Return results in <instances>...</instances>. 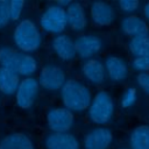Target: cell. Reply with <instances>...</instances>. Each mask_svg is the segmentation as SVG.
I'll return each mask as SVG.
<instances>
[{"instance_id": "6da1fadb", "label": "cell", "mask_w": 149, "mask_h": 149, "mask_svg": "<svg viewBox=\"0 0 149 149\" xmlns=\"http://www.w3.org/2000/svg\"><path fill=\"white\" fill-rule=\"evenodd\" d=\"M64 107L71 112H81L90 107L92 94L90 88L77 79H68L61 88Z\"/></svg>"}, {"instance_id": "7a4b0ae2", "label": "cell", "mask_w": 149, "mask_h": 149, "mask_svg": "<svg viewBox=\"0 0 149 149\" xmlns=\"http://www.w3.org/2000/svg\"><path fill=\"white\" fill-rule=\"evenodd\" d=\"M14 42L16 47L23 52H31L41 45V33L36 24L29 20H22L14 29Z\"/></svg>"}, {"instance_id": "3957f363", "label": "cell", "mask_w": 149, "mask_h": 149, "mask_svg": "<svg viewBox=\"0 0 149 149\" xmlns=\"http://www.w3.org/2000/svg\"><path fill=\"white\" fill-rule=\"evenodd\" d=\"M88 109V118L93 123L105 125L111 121L114 114V101L106 91H99L93 97Z\"/></svg>"}, {"instance_id": "277c9868", "label": "cell", "mask_w": 149, "mask_h": 149, "mask_svg": "<svg viewBox=\"0 0 149 149\" xmlns=\"http://www.w3.org/2000/svg\"><path fill=\"white\" fill-rule=\"evenodd\" d=\"M40 26L47 33L61 35L68 26L65 8H62L56 3L47 7L41 15Z\"/></svg>"}, {"instance_id": "5b68a950", "label": "cell", "mask_w": 149, "mask_h": 149, "mask_svg": "<svg viewBox=\"0 0 149 149\" xmlns=\"http://www.w3.org/2000/svg\"><path fill=\"white\" fill-rule=\"evenodd\" d=\"M47 125L52 133H68L73 126V114L65 107H55L47 113Z\"/></svg>"}, {"instance_id": "8992f818", "label": "cell", "mask_w": 149, "mask_h": 149, "mask_svg": "<svg viewBox=\"0 0 149 149\" xmlns=\"http://www.w3.org/2000/svg\"><path fill=\"white\" fill-rule=\"evenodd\" d=\"M38 87H40V84L35 78L27 77L22 79L15 93L16 105L22 109L30 108L37 98Z\"/></svg>"}, {"instance_id": "52a82bcc", "label": "cell", "mask_w": 149, "mask_h": 149, "mask_svg": "<svg viewBox=\"0 0 149 149\" xmlns=\"http://www.w3.org/2000/svg\"><path fill=\"white\" fill-rule=\"evenodd\" d=\"M65 72L56 65H47L41 70L38 84L48 91H57L65 83Z\"/></svg>"}, {"instance_id": "ba28073f", "label": "cell", "mask_w": 149, "mask_h": 149, "mask_svg": "<svg viewBox=\"0 0 149 149\" xmlns=\"http://www.w3.org/2000/svg\"><path fill=\"white\" fill-rule=\"evenodd\" d=\"M113 141V133L107 127H97L84 139L85 149H108Z\"/></svg>"}, {"instance_id": "9c48e42d", "label": "cell", "mask_w": 149, "mask_h": 149, "mask_svg": "<svg viewBox=\"0 0 149 149\" xmlns=\"http://www.w3.org/2000/svg\"><path fill=\"white\" fill-rule=\"evenodd\" d=\"M102 48V41L95 35H80L74 40L76 54L81 58H91Z\"/></svg>"}, {"instance_id": "30bf717a", "label": "cell", "mask_w": 149, "mask_h": 149, "mask_svg": "<svg viewBox=\"0 0 149 149\" xmlns=\"http://www.w3.org/2000/svg\"><path fill=\"white\" fill-rule=\"evenodd\" d=\"M45 149H79L78 139L71 133H50L44 139Z\"/></svg>"}, {"instance_id": "8fae6325", "label": "cell", "mask_w": 149, "mask_h": 149, "mask_svg": "<svg viewBox=\"0 0 149 149\" xmlns=\"http://www.w3.org/2000/svg\"><path fill=\"white\" fill-rule=\"evenodd\" d=\"M90 16L94 24L105 27L112 24L115 13L109 3L105 1H94L90 7Z\"/></svg>"}, {"instance_id": "7c38bea8", "label": "cell", "mask_w": 149, "mask_h": 149, "mask_svg": "<svg viewBox=\"0 0 149 149\" xmlns=\"http://www.w3.org/2000/svg\"><path fill=\"white\" fill-rule=\"evenodd\" d=\"M51 47L54 52L62 59V61H71L76 57V49H74V41L65 34L57 35L52 38Z\"/></svg>"}, {"instance_id": "4fadbf2b", "label": "cell", "mask_w": 149, "mask_h": 149, "mask_svg": "<svg viewBox=\"0 0 149 149\" xmlns=\"http://www.w3.org/2000/svg\"><path fill=\"white\" fill-rule=\"evenodd\" d=\"M121 29L125 35L135 37H143L149 35V26L137 15H128L121 22Z\"/></svg>"}, {"instance_id": "5bb4252c", "label": "cell", "mask_w": 149, "mask_h": 149, "mask_svg": "<svg viewBox=\"0 0 149 149\" xmlns=\"http://www.w3.org/2000/svg\"><path fill=\"white\" fill-rule=\"evenodd\" d=\"M105 70L108 77L114 81H121L128 76V66L123 58L109 55L105 61Z\"/></svg>"}, {"instance_id": "9a60e30c", "label": "cell", "mask_w": 149, "mask_h": 149, "mask_svg": "<svg viewBox=\"0 0 149 149\" xmlns=\"http://www.w3.org/2000/svg\"><path fill=\"white\" fill-rule=\"evenodd\" d=\"M65 13H66L68 24L71 27L72 30L80 31L86 27L87 24L86 13L84 7L79 2H70V5L65 8Z\"/></svg>"}, {"instance_id": "2e32d148", "label": "cell", "mask_w": 149, "mask_h": 149, "mask_svg": "<svg viewBox=\"0 0 149 149\" xmlns=\"http://www.w3.org/2000/svg\"><path fill=\"white\" fill-rule=\"evenodd\" d=\"M81 72L84 74V77L95 84V85H99L104 81L105 79V74H106V70H105V65L95 59V58H90L87 59L83 65H81Z\"/></svg>"}, {"instance_id": "e0dca14e", "label": "cell", "mask_w": 149, "mask_h": 149, "mask_svg": "<svg viewBox=\"0 0 149 149\" xmlns=\"http://www.w3.org/2000/svg\"><path fill=\"white\" fill-rule=\"evenodd\" d=\"M0 149H35L31 140L23 133H12L0 142Z\"/></svg>"}, {"instance_id": "ac0fdd59", "label": "cell", "mask_w": 149, "mask_h": 149, "mask_svg": "<svg viewBox=\"0 0 149 149\" xmlns=\"http://www.w3.org/2000/svg\"><path fill=\"white\" fill-rule=\"evenodd\" d=\"M19 74L0 66V92L5 95L15 94L20 84Z\"/></svg>"}, {"instance_id": "d6986e66", "label": "cell", "mask_w": 149, "mask_h": 149, "mask_svg": "<svg viewBox=\"0 0 149 149\" xmlns=\"http://www.w3.org/2000/svg\"><path fill=\"white\" fill-rule=\"evenodd\" d=\"M22 54L10 47H2L0 49V65L17 73Z\"/></svg>"}, {"instance_id": "ffe728a7", "label": "cell", "mask_w": 149, "mask_h": 149, "mask_svg": "<svg viewBox=\"0 0 149 149\" xmlns=\"http://www.w3.org/2000/svg\"><path fill=\"white\" fill-rule=\"evenodd\" d=\"M129 149H149V126L140 125L129 135Z\"/></svg>"}, {"instance_id": "44dd1931", "label": "cell", "mask_w": 149, "mask_h": 149, "mask_svg": "<svg viewBox=\"0 0 149 149\" xmlns=\"http://www.w3.org/2000/svg\"><path fill=\"white\" fill-rule=\"evenodd\" d=\"M128 49L130 54L135 57L149 56V35L130 38L128 42Z\"/></svg>"}, {"instance_id": "7402d4cb", "label": "cell", "mask_w": 149, "mask_h": 149, "mask_svg": "<svg viewBox=\"0 0 149 149\" xmlns=\"http://www.w3.org/2000/svg\"><path fill=\"white\" fill-rule=\"evenodd\" d=\"M37 70V62L36 59L28 55V54H22L21 57V62H20V66L17 70V74L19 76H23V77H30L33 73H35V71Z\"/></svg>"}, {"instance_id": "603a6c76", "label": "cell", "mask_w": 149, "mask_h": 149, "mask_svg": "<svg viewBox=\"0 0 149 149\" xmlns=\"http://www.w3.org/2000/svg\"><path fill=\"white\" fill-rule=\"evenodd\" d=\"M136 100H137V91H136V88L135 87H128L123 92L120 102H121V106L123 108H129L136 102Z\"/></svg>"}, {"instance_id": "cb8c5ba5", "label": "cell", "mask_w": 149, "mask_h": 149, "mask_svg": "<svg viewBox=\"0 0 149 149\" xmlns=\"http://www.w3.org/2000/svg\"><path fill=\"white\" fill-rule=\"evenodd\" d=\"M132 66L140 73H149V56L135 57L132 62Z\"/></svg>"}, {"instance_id": "d4e9b609", "label": "cell", "mask_w": 149, "mask_h": 149, "mask_svg": "<svg viewBox=\"0 0 149 149\" xmlns=\"http://www.w3.org/2000/svg\"><path fill=\"white\" fill-rule=\"evenodd\" d=\"M24 7L23 0H12L9 1V17L13 21H16L20 19L22 9Z\"/></svg>"}, {"instance_id": "484cf974", "label": "cell", "mask_w": 149, "mask_h": 149, "mask_svg": "<svg viewBox=\"0 0 149 149\" xmlns=\"http://www.w3.org/2000/svg\"><path fill=\"white\" fill-rule=\"evenodd\" d=\"M9 20V1L0 0V28L7 26Z\"/></svg>"}, {"instance_id": "4316f807", "label": "cell", "mask_w": 149, "mask_h": 149, "mask_svg": "<svg viewBox=\"0 0 149 149\" xmlns=\"http://www.w3.org/2000/svg\"><path fill=\"white\" fill-rule=\"evenodd\" d=\"M140 1L139 0H120L119 1V7L123 12H134L139 8Z\"/></svg>"}, {"instance_id": "83f0119b", "label": "cell", "mask_w": 149, "mask_h": 149, "mask_svg": "<svg viewBox=\"0 0 149 149\" xmlns=\"http://www.w3.org/2000/svg\"><path fill=\"white\" fill-rule=\"evenodd\" d=\"M136 81L142 91L149 95V73H139L136 77Z\"/></svg>"}, {"instance_id": "f1b7e54d", "label": "cell", "mask_w": 149, "mask_h": 149, "mask_svg": "<svg viewBox=\"0 0 149 149\" xmlns=\"http://www.w3.org/2000/svg\"><path fill=\"white\" fill-rule=\"evenodd\" d=\"M143 13H144V16H146V19L149 21V2L144 5V8H143Z\"/></svg>"}, {"instance_id": "f546056e", "label": "cell", "mask_w": 149, "mask_h": 149, "mask_svg": "<svg viewBox=\"0 0 149 149\" xmlns=\"http://www.w3.org/2000/svg\"><path fill=\"white\" fill-rule=\"evenodd\" d=\"M120 149H129V148H120Z\"/></svg>"}]
</instances>
